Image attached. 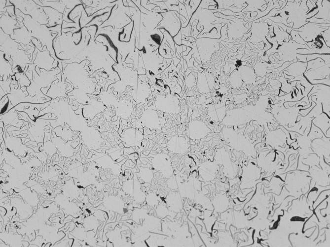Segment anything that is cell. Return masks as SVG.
<instances>
[{
	"label": "cell",
	"instance_id": "cell-3",
	"mask_svg": "<svg viewBox=\"0 0 330 247\" xmlns=\"http://www.w3.org/2000/svg\"><path fill=\"white\" fill-rule=\"evenodd\" d=\"M220 135L232 148L243 152L247 155L255 156L253 145L245 135L236 129L235 126H224Z\"/></svg>",
	"mask_w": 330,
	"mask_h": 247
},
{
	"label": "cell",
	"instance_id": "cell-15",
	"mask_svg": "<svg viewBox=\"0 0 330 247\" xmlns=\"http://www.w3.org/2000/svg\"><path fill=\"white\" fill-rule=\"evenodd\" d=\"M104 204L105 206L111 211L120 214H124L125 210H126L124 202L118 196H110L107 197Z\"/></svg>",
	"mask_w": 330,
	"mask_h": 247
},
{
	"label": "cell",
	"instance_id": "cell-5",
	"mask_svg": "<svg viewBox=\"0 0 330 247\" xmlns=\"http://www.w3.org/2000/svg\"><path fill=\"white\" fill-rule=\"evenodd\" d=\"M151 163L153 169L160 172L164 178L169 179L173 175L174 169L172 167L170 156L165 153H159L151 155Z\"/></svg>",
	"mask_w": 330,
	"mask_h": 247
},
{
	"label": "cell",
	"instance_id": "cell-13",
	"mask_svg": "<svg viewBox=\"0 0 330 247\" xmlns=\"http://www.w3.org/2000/svg\"><path fill=\"white\" fill-rule=\"evenodd\" d=\"M158 110L167 114H176L180 112V107L177 99L172 97H158L156 99Z\"/></svg>",
	"mask_w": 330,
	"mask_h": 247
},
{
	"label": "cell",
	"instance_id": "cell-18",
	"mask_svg": "<svg viewBox=\"0 0 330 247\" xmlns=\"http://www.w3.org/2000/svg\"><path fill=\"white\" fill-rule=\"evenodd\" d=\"M141 170L137 174V177L140 178L144 182L147 183H150L153 178V174L152 171L148 168L141 167Z\"/></svg>",
	"mask_w": 330,
	"mask_h": 247
},
{
	"label": "cell",
	"instance_id": "cell-20",
	"mask_svg": "<svg viewBox=\"0 0 330 247\" xmlns=\"http://www.w3.org/2000/svg\"><path fill=\"white\" fill-rule=\"evenodd\" d=\"M146 201L149 206L155 208L157 206L159 203L157 195L153 192H150L146 195Z\"/></svg>",
	"mask_w": 330,
	"mask_h": 247
},
{
	"label": "cell",
	"instance_id": "cell-9",
	"mask_svg": "<svg viewBox=\"0 0 330 247\" xmlns=\"http://www.w3.org/2000/svg\"><path fill=\"white\" fill-rule=\"evenodd\" d=\"M211 131V129L202 120H192L188 124V137L193 141L205 138Z\"/></svg>",
	"mask_w": 330,
	"mask_h": 247
},
{
	"label": "cell",
	"instance_id": "cell-6",
	"mask_svg": "<svg viewBox=\"0 0 330 247\" xmlns=\"http://www.w3.org/2000/svg\"><path fill=\"white\" fill-rule=\"evenodd\" d=\"M122 145L125 148L139 149L144 136L138 128L131 127L124 129L120 134Z\"/></svg>",
	"mask_w": 330,
	"mask_h": 247
},
{
	"label": "cell",
	"instance_id": "cell-4",
	"mask_svg": "<svg viewBox=\"0 0 330 247\" xmlns=\"http://www.w3.org/2000/svg\"><path fill=\"white\" fill-rule=\"evenodd\" d=\"M214 161L218 165H222V172L227 178H233L237 174V165L233 163L227 151L224 147L215 149Z\"/></svg>",
	"mask_w": 330,
	"mask_h": 247
},
{
	"label": "cell",
	"instance_id": "cell-17",
	"mask_svg": "<svg viewBox=\"0 0 330 247\" xmlns=\"http://www.w3.org/2000/svg\"><path fill=\"white\" fill-rule=\"evenodd\" d=\"M312 121L316 126L321 128L326 134V131L330 128V119L326 115L321 113L315 116Z\"/></svg>",
	"mask_w": 330,
	"mask_h": 247
},
{
	"label": "cell",
	"instance_id": "cell-19",
	"mask_svg": "<svg viewBox=\"0 0 330 247\" xmlns=\"http://www.w3.org/2000/svg\"><path fill=\"white\" fill-rule=\"evenodd\" d=\"M157 216L158 218H163L167 216H171V214H174V212L170 211L167 207L164 205H158L155 208Z\"/></svg>",
	"mask_w": 330,
	"mask_h": 247
},
{
	"label": "cell",
	"instance_id": "cell-2",
	"mask_svg": "<svg viewBox=\"0 0 330 247\" xmlns=\"http://www.w3.org/2000/svg\"><path fill=\"white\" fill-rule=\"evenodd\" d=\"M175 178L182 198H189L209 209V202H210L205 194L201 193V182L196 178L195 174L193 173L184 182L181 181L179 177Z\"/></svg>",
	"mask_w": 330,
	"mask_h": 247
},
{
	"label": "cell",
	"instance_id": "cell-10",
	"mask_svg": "<svg viewBox=\"0 0 330 247\" xmlns=\"http://www.w3.org/2000/svg\"><path fill=\"white\" fill-rule=\"evenodd\" d=\"M122 189L126 194L132 196L133 203L141 204L146 200V195L142 191L136 175L132 180L124 182Z\"/></svg>",
	"mask_w": 330,
	"mask_h": 247
},
{
	"label": "cell",
	"instance_id": "cell-16",
	"mask_svg": "<svg viewBox=\"0 0 330 247\" xmlns=\"http://www.w3.org/2000/svg\"><path fill=\"white\" fill-rule=\"evenodd\" d=\"M225 114V109L224 107H216L215 105H213L208 108V117L214 121L222 122Z\"/></svg>",
	"mask_w": 330,
	"mask_h": 247
},
{
	"label": "cell",
	"instance_id": "cell-11",
	"mask_svg": "<svg viewBox=\"0 0 330 247\" xmlns=\"http://www.w3.org/2000/svg\"><path fill=\"white\" fill-rule=\"evenodd\" d=\"M143 127H147L150 130L161 129V126L158 114L152 109L146 110L137 121V125Z\"/></svg>",
	"mask_w": 330,
	"mask_h": 247
},
{
	"label": "cell",
	"instance_id": "cell-14",
	"mask_svg": "<svg viewBox=\"0 0 330 247\" xmlns=\"http://www.w3.org/2000/svg\"><path fill=\"white\" fill-rule=\"evenodd\" d=\"M165 201L167 208L170 211L179 213L182 210V197L179 192H170L165 199Z\"/></svg>",
	"mask_w": 330,
	"mask_h": 247
},
{
	"label": "cell",
	"instance_id": "cell-12",
	"mask_svg": "<svg viewBox=\"0 0 330 247\" xmlns=\"http://www.w3.org/2000/svg\"><path fill=\"white\" fill-rule=\"evenodd\" d=\"M219 165L214 161L207 160L201 163L198 166L199 180L205 182L214 180L218 172Z\"/></svg>",
	"mask_w": 330,
	"mask_h": 247
},
{
	"label": "cell",
	"instance_id": "cell-1",
	"mask_svg": "<svg viewBox=\"0 0 330 247\" xmlns=\"http://www.w3.org/2000/svg\"><path fill=\"white\" fill-rule=\"evenodd\" d=\"M265 108L258 102L255 105L232 109L226 113L221 123L224 126H238L255 120L264 125L274 121L272 115L264 111Z\"/></svg>",
	"mask_w": 330,
	"mask_h": 247
},
{
	"label": "cell",
	"instance_id": "cell-8",
	"mask_svg": "<svg viewBox=\"0 0 330 247\" xmlns=\"http://www.w3.org/2000/svg\"><path fill=\"white\" fill-rule=\"evenodd\" d=\"M280 111L273 110L272 113L276 120L285 127H292L295 124L298 117V108L286 109L283 107Z\"/></svg>",
	"mask_w": 330,
	"mask_h": 247
},
{
	"label": "cell",
	"instance_id": "cell-7",
	"mask_svg": "<svg viewBox=\"0 0 330 247\" xmlns=\"http://www.w3.org/2000/svg\"><path fill=\"white\" fill-rule=\"evenodd\" d=\"M167 147L171 153L181 155L185 154L190 147L189 138L184 135H174L168 141Z\"/></svg>",
	"mask_w": 330,
	"mask_h": 247
}]
</instances>
